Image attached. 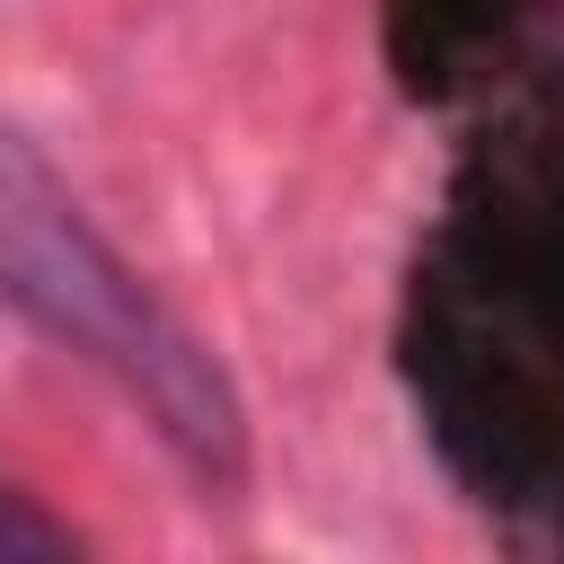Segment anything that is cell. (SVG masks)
Returning a JSON list of instances; mask_svg holds the SVG:
<instances>
[{
    "mask_svg": "<svg viewBox=\"0 0 564 564\" xmlns=\"http://www.w3.org/2000/svg\"><path fill=\"white\" fill-rule=\"evenodd\" d=\"M0 291L79 361H97L150 432L203 476L238 485L247 476V414L212 344L88 229V212L62 194V176L0 132Z\"/></svg>",
    "mask_w": 564,
    "mask_h": 564,
    "instance_id": "6da1fadb",
    "label": "cell"
},
{
    "mask_svg": "<svg viewBox=\"0 0 564 564\" xmlns=\"http://www.w3.org/2000/svg\"><path fill=\"white\" fill-rule=\"evenodd\" d=\"M9 555H79V529L53 520L35 494L0 485V564H9Z\"/></svg>",
    "mask_w": 564,
    "mask_h": 564,
    "instance_id": "7a4b0ae2",
    "label": "cell"
}]
</instances>
